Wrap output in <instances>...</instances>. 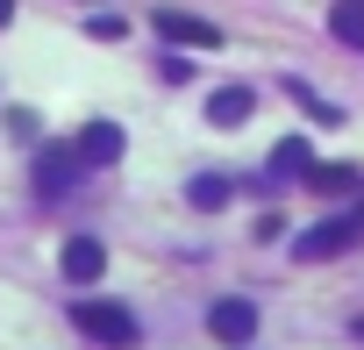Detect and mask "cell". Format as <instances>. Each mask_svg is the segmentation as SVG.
I'll return each mask as SVG.
<instances>
[{"mask_svg": "<svg viewBox=\"0 0 364 350\" xmlns=\"http://www.w3.org/2000/svg\"><path fill=\"white\" fill-rule=\"evenodd\" d=\"M72 150H79V164H122V129L114 122H86Z\"/></svg>", "mask_w": 364, "mask_h": 350, "instance_id": "cell-6", "label": "cell"}, {"mask_svg": "<svg viewBox=\"0 0 364 350\" xmlns=\"http://www.w3.org/2000/svg\"><path fill=\"white\" fill-rule=\"evenodd\" d=\"M250 115H257V93H250V86H222V93L208 100V122H215V129H243Z\"/></svg>", "mask_w": 364, "mask_h": 350, "instance_id": "cell-7", "label": "cell"}, {"mask_svg": "<svg viewBox=\"0 0 364 350\" xmlns=\"http://www.w3.org/2000/svg\"><path fill=\"white\" fill-rule=\"evenodd\" d=\"M36 136H43V122L29 107H8V143H36Z\"/></svg>", "mask_w": 364, "mask_h": 350, "instance_id": "cell-13", "label": "cell"}, {"mask_svg": "<svg viewBox=\"0 0 364 350\" xmlns=\"http://www.w3.org/2000/svg\"><path fill=\"white\" fill-rule=\"evenodd\" d=\"M72 329L93 336V343H114V350L136 343V314H129L122 300H72Z\"/></svg>", "mask_w": 364, "mask_h": 350, "instance_id": "cell-1", "label": "cell"}, {"mask_svg": "<svg viewBox=\"0 0 364 350\" xmlns=\"http://www.w3.org/2000/svg\"><path fill=\"white\" fill-rule=\"evenodd\" d=\"M8 22H15V0H0V29H8Z\"/></svg>", "mask_w": 364, "mask_h": 350, "instance_id": "cell-15", "label": "cell"}, {"mask_svg": "<svg viewBox=\"0 0 364 350\" xmlns=\"http://www.w3.org/2000/svg\"><path fill=\"white\" fill-rule=\"evenodd\" d=\"M208 336H222V343L257 336V307H250V300H215V307H208Z\"/></svg>", "mask_w": 364, "mask_h": 350, "instance_id": "cell-5", "label": "cell"}, {"mask_svg": "<svg viewBox=\"0 0 364 350\" xmlns=\"http://www.w3.org/2000/svg\"><path fill=\"white\" fill-rule=\"evenodd\" d=\"M186 193H193V208H222V201H229V179H222V171H200Z\"/></svg>", "mask_w": 364, "mask_h": 350, "instance_id": "cell-12", "label": "cell"}, {"mask_svg": "<svg viewBox=\"0 0 364 350\" xmlns=\"http://www.w3.org/2000/svg\"><path fill=\"white\" fill-rule=\"evenodd\" d=\"M72 171H79V150H72V143H43V150H36V193L58 201V193L72 186Z\"/></svg>", "mask_w": 364, "mask_h": 350, "instance_id": "cell-4", "label": "cell"}, {"mask_svg": "<svg viewBox=\"0 0 364 350\" xmlns=\"http://www.w3.org/2000/svg\"><path fill=\"white\" fill-rule=\"evenodd\" d=\"M314 171V150H307V136H286L279 150H272V179H307Z\"/></svg>", "mask_w": 364, "mask_h": 350, "instance_id": "cell-10", "label": "cell"}, {"mask_svg": "<svg viewBox=\"0 0 364 350\" xmlns=\"http://www.w3.org/2000/svg\"><path fill=\"white\" fill-rule=\"evenodd\" d=\"M328 36L343 51H364V0H336L328 8Z\"/></svg>", "mask_w": 364, "mask_h": 350, "instance_id": "cell-9", "label": "cell"}, {"mask_svg": "<svg viewBox=\"0 0 364 350\" xmlns=\"http://www.w3.org/2000/svg\"><path fill=\"white\" fill-rule=\"evenodd\" d=\"M93 36H100V43H122L129 22H122V15H93Z\"/></svg>", "mask_w": 364, "mask_h": 350, "instance_id": "cell-14", "label": "cell"}, {"mask_svg": "<svg viewBox=\"0 0 364 350\" xmlns=\"http://www.w3.org/2000/svg\"><path fill=\"white\" fill-rule=\"evenodd\" d=\"M58 265H65V279H72V286H86V279H100V265H107V250H100L93 236H72Z\"/></svg>", "mask_w": 364, "mask_h": 350, "instance_id": "cell-8", "label": "cell"}, {"mask_svg": "<svg viewBox=\"0 0 364 350\" xmlns=\"http://www.w3.org/2000/svg\"><path fill=\"white\" fill-rule=\"evenodd\" d=\"M357 222H364V208H357Z\"/></svg>", "mask_w": 364, "mask_h": 350, "instance_id": "cell-16", "label": "cell"}, {"mask_svg": "<svg viewBox=\"0 0 364 350\" xmlns=\"http://www.w3.org/2000/svg\"><path fill=\"white\" fill-rule=\"evenodd\" d=\"M150 29H157L164 43H193V51H222V29H215V22H200V15H186V8H157V15H150Z\"/></svg>", "mask_w": 364, "mask_h": 350, "instance_id": "cell-3", "label": "cell"}, {"mask_svg": "<svg viewBox=\"0 0 364 350\" xmlns=\"http://www.w3.org/2000/svg\"><path fill=\"white\" fill-rule=\"evenodd\" d=\"M357 229H364L357 215H336V222H314V229H300V236H293V258H300V265H321V258H343V250L357 243Z\"/></svg>", "mask_w": 364, "mask_h": 350, "instance_id": "cell-2", "label": "cell"}, {"mask_svg": "<svg viewBox=\"0 0 364 350\" xmlns=\"http://www.w3.org/2000/svg\"><path fill=\"white\" fill-rule=\"evenodd\" d=\"M307 186H314V193H357V164H314Z\"/></svg>", "mask_w": 364, "mask_h": 350, "instance_id": "cell-11", "label": "cell"}]
</instances>
